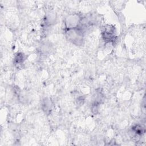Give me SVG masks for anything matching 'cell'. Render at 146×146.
<instances>
[{
    "label": "cell",
    "instance_id": "6da1fadb",
    "mask_svg": "<svg viewBox=\"0 0 146 146\" xmlns=\"http://www.w3.org/2000/svg\"><path fill=\"white\" fill-rule=\"evenodd\" d=\"M66 37L68 40L73 44L77 46H81L84 41V32L79 28L67 30Z\"/></svg>",
    "mask_w": 146,
    "mask_h": 146
},
{
    "label": "cell",
    "instance_id": "7a4b0ae2",
    "mask_svg": "<svg viewBox=\"0 0 146 146\" xmlns=\"http://www.w3.org/2000/svg\"><path fill=\"white\" fill-rule=\"evenodd\" d=\"M83 18L78 14H72L68 16L66 20V27L67 30L78 28L82 21Z\"/></svg>",
    "mask_w": 146,
    "mask_h": 146
},
{
    "label": "cell",
    "instance_id": "3957f363",
    "mask_svg": "<svg viewBox=\"0 0 146 146\" xmlns=\"http://www.w3.org/2000/svg\"><path fill=\"white\" fill-rule=\"evenodd\" d=\"M116 36V29L112 25H107L104 27L102 31V37L106 42H111Z\"/></svg>",
    "mask_w": 146,
    "mask_h": 146
},
{
    "label": "cell",
    "instance_id": "277c9868",
    "mask_svg": "<svg viewBox=\"0 0 146 146\" xmlns=\"http://www.w3.org/2000/svg\"><path fill=\"white\" fill-rule=\"evenodd\" d=\"M42 110L45 112V113L50 112L52 107V102L51 99L46 98L43 100L42 104Z\"/></svg>",
    "mask_w": 146,
    "mask_h": 146
},
{
    "label": "cell",
    "instance_id": "5b68a950",
    "mask_svg": "<svg viewBox=\"0 0 146 146\" xmlns=\"http://www.w3.org/2000/svg\"><path fill=\"white\" fill-rule=\"evenodd\" d=\"M46 23H48V25H50L51 23H53L55 21V15L54 13H49L48 15L46 17Z\"/></svg>",
    "mask_w": 146,
    "mask_h": 146
},
{
    "label": "cell",
    "instance_id": "8992f818",
    "mask_svg": "<svg viewBox=\"0 0 146 146\" xmlns=\"http://www.w3.org/2000/svg\"><path fill=\"white\" fill-rule=\"evenodd\" d=\"M133 130L134 132H135L137 135H141L144 132L143 128L141 126H140L139 125L133 127Z\"/></svg>",
    "mask_w": 146,
    "mask_h": 146
},
{
    "label": "cell",
    "instance_id": "52a82bcc",
    "mask_svg": "<svg viewBox=\"0 0 146 146\" xmlns=\"http://www.w3.org/2000/svg\"><path fill=\"white\" fill-rule=\"evenodd\" d=\"M23 55L21 53H18L15 56L14 58V61L16 63H20L23 62Z\"/></svg>",
    "mask_w": 146,
    "mask_h": 146
}]
</instances>
